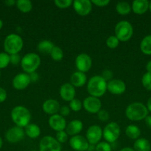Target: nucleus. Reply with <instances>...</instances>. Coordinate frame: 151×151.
Masks as SVG:
<instances>
[{
  "mask_svg": "<svg viewBox=\"0 0 151 151\" xmlns=\"http://www.w3.org/2000/svg\"><path fill=\"white\" fill-rule=\"evenodd\" d=\"M107 82L100 75L90 78L87 82V90L90 96L95 97H102L107 91Z\"/></svg>",
  "mask_w": 151,
  "mask_h": 151,
  "instance_id": "1",
  "label": "nucleus"
},
{
  "mask_svg": "<svg viewBox=\"0 0 151 151\" xmlns=\"http://www.w3.org/2000/svg\"><path fill=\"white\" fill-rule=\"evenodd\" d=\"M125 115L130 120L137 122L145 119L148 116V110L143 103L135 102L126 108Z\"/></svg>",
  "mask_w": 151,
  "mask_h": 151,
  "instance_id": "2",
  "label": "nucleus"
},
{
  "mask_svg": "<svg viewBox=\"0 0 151 151\" xmlns=\"http://www.w3.org/2000/svg\"><path fill=\"white\" fill-rule=\"evenodd\" d=\"M10 115L13 122L16 124V126L20 128H25L30 122V112L25 106H17L14 107Z\"/></svg>",
  "mask_w": 151,
  "mask_h": 151,
  "instance_id": "3",
  "label": "nucleus"
},
{
  "mask_svg": "<svg viewBox=\"0 0 151 151\" xmlns=\"http://www.w3.org/2000/svg\"><path fill=\"white\" fill-rule=\"evenodd\" d=\"M23 39L20 35L11 33L7 35L4 41V49L8 55L18 54L23 48Z\"/></svg>",
  "mask_w": 151,
  "mask_h": 151,
  "instance_id": "4",
  "label": "nucleus"
},
{
  "mask_svg": "<svg viewBox=\"0 0 151 151\" xmlns=\"http://www.w3.org/2000/svg\"><path fill=\"white\" fill-rule=\"evenodd\" d=\"M41 64V58L38 54L30 52L23 56L21 60V66L25 73L35 72Z\"/></svg>",
  "mask_w": 151,
  "mask_h": 151,
  "instance_id": "5",
  "label": "nucleus"
},
{
  "mask_svg": "<svg viewBox=\"0 0 151 151\" xmlns=\"http://www.w3.org/2000/svg\"><path fill=\"white\" fill-rule=\"evenodd\" d=\"M115 36L119 40V41H129L133 36V27L130 22L128 21H120L115 27Z\"/></svg>",
  "mask_w": 151,
  "mask_h": 151,
  "instance_id": "6",
  "label": "nucleus"
},
{
  "mask_svg": "<svg viewBox=\"0 0 151 151\" xmlns=\"http://www.w3.org/2000/svg\"><path fill=\"white\" fill-rule=\"evenodd\" d=\"M121 133L120 127L116 122H111L107 124L102 130V137L108 143H113L118 139Z\"/></svg>",
  "mask_w": 151,
  "mask_h": 151,
  "instance_id": "7",
  "label": "nucleus"
},
{
  "mask_svg": "<svg viewBox=\"0 0 151 151\" xmlns=\"http://www.w3.org/2000/svg\"><path fill=\"white\" fill-rule=\"evenodd\" d=\"M39 151H62V146L56 138L46 136L40 140Z\"/></svg>",
  "mask_w": 151,
  "mask_h": 151,
  "instance_id": "8",
  "label": "nucleus"
},
{
  "mask_svg": "<svg viewBox=\"0 0 151 151\" xmlns=\"http://www.w3.org/2000/svg\"><path fill=\"white\" fill-rule=\"evenodd\" d=\"M92 59L86 53H81L76 58L75 65L78 72L85 73L90 69L92 66Z\"/></svg>",
  "mask_w": 151,
  "mask_h": 151,
  "instance_id": "9",
  "label": "nucleus"
},
{
  "mask_svg": "<svg viewBox=\"0 0 151 151\" xmlns=\"http://www.w3.org/2000/svg\"><path fill=\"white\" fill-rule=\"evenodd\" d=\"M102 138V129L100 126L96 125H91L86 131V139L89 144L92 145H97L100 142Z\"/></svg>",
  "mask_w": 151,
  "mask_h": 151,
  "instance_id": "10",
  "label": "nucleus"
},
{
  "mask_svg": "<svg viewBox=\"0 0 151 151\" xmlns=\"http://www.w3.org/2000/svg\"><path fill=\"white\" fill-rule=\"evenodd\" d=\"M72 5L76 13L81 16L88 15L93 7V4L90 0H74Z\"/></svg>",
  "mask_w": 151,
  "mask_h": 151,
  "instance_id": "11",
  "label": "nucleus"
},
{
  "mask_svg": "<svg viewBox=\"0 0 151 151\" xmlns=\"http://www.w3.org/2000/svg\"><path fill=\"white\" fill-rule=\"evenodd\" d=\"M84 109L90 114H97L102 108V103L97 97H86L82 103Z\"/></svg>",
  "mask_w": 151,
  "mask_h": 151,
  "instance_id": "12",
  "label": "nucleus"
},
{
  "mask_svg": "<svg viewBox=\"0 0 151 151\" xmlns=\"http://www.w3.org/2000/svg\"><path fill=\"white\" fill-rule=\"evenodd\" d=\"M25 133L23 128L18 126H14L7 130L6 132L5 137L7 142L10 143H17L23 139Z\"/></svg>",
  "mask_w": 151,
  "mask_h": 151,
  "instance_id": "13",
  "label": "nucleus"
},
{
  "mask_svg": "<svg viewBox=\"0 0 151 151\" xmlns=\"http://www.w3.org/2000/svg\"><path fill=\"white\" fill-rule=\"evenodd\" d=\"M69 142L71 148L76 151H87L90 146L87 139L81 135L72 137Z\"/></svg>",
  "mask_w": 151,
  "mask_h": 151,
  "instance_id": "14",
  "label": "nucleus"
},
{
  "mask_svg": "<svg viewBox=\"0 0 151 151\" xmlns=\"http://www.w3.org/2000/svg\"><path fill=\"white\" fill-rule=\"evenodd\" d=\"M107 90L111 94L120 95L126 91V85L121 80L112 79L107 83Z\"/></svg>",
  "mask_w": 151,
  "mask_h": 151,
  "instance_id": "15",
  "label": "nucleus"
},
{
  "mask_svg": "<svg viewBox=\"0 0 151 151\" xmlns=\"http://www.w3.org/2000/svg\"><path fill=\"white\" fill-rule=\"evenodd\" d=\"M48 124L50 128L56 132L64 131L67 126L65 119L59 114L50 116L48 119Z\"/></svg>",
  "mask_w": 151,
  "mask_h": 151,
  "instance_id": "16",
  "label": "nucleus"
},
{
  "mask_svg": "<svg viewBox=\"0 0 151 151\" xmlns=\"http://www.w3.org/2000/svg\"><path fill=\"white\" fill-rule=\"evenodd\" d=\"M31 83L30 76L27 73H19L13 79V86L16 90L25 89Z\"/></svg>",
  "mask_w": 151,
  "mask_h": 151,
  "instance_id": "17",
  "label": "nucleus"
},
{
  "mask_svg": "<svg viewBox=\"0 0 151 151\" xmlns=\"http://www.w3.org/2000/svg\"><path fill=\"white\" fill-rule=\"evenodd\" d=\"M59 94H60V96L62 100H64L65 101L70 102L71 100H73L75 98V87L73 85H71L70 83H64L61 86L60 90H59Z\"/></svg>",
  "mask_w": 151,
  "mask_h": 151,
  "instance_id": "18",
  "label": "nucleus"
},
{
  "mask_svg": "<svg viewBox=\"0 0 151 151\" xmlns=\"http://www.w3.org/2000/svg\"><path fill=\"white\" fill-rule=\"evenodd\" d=\"M60 105L57 100L54 99H48L43 103L42 110L47 114L54 115L58 114L60 109Z\"/></svg>",
  "mask_w": 151,
  "mask_h": 151,
  "instance_id": "19",
  "label": "nucleus"
},
{
  "mask_svg": "<svg viewBox=\"0 0 151 151\" xmlns=\"http://www.w3.org/2000/svg\"><path fill=\"white\" fill-rule=\"evenodd\" d=\"M83 129V123L81 120L78 119H74V120L70 121L68 124H67V126L65 130L66 133L68 136H76L78 135L80 132Z\"/></svg>",
  "mask_w": 151,
  "mask_h": 151,
  "instance_id": "20",
  "label": "nucleus"
},
{
  "mask_svg": "<svg viewBox=\"0 0 151 151\" xmlns=\"http://www.w3.org/2000/svg\"><path fill=\"white\" fill-rule=\"evenodd\" d=\"M131 8L136 14H144L149 10V1L147 0H135L132 2Z\"/></svg>",
  "mask_w": 151,
  "mask_h": 151,
  "instance_id": "21",
  "label": "nucleus"
},
{
  "mask_svg": "<svg viewBox=\"0 0 151 151\" xmlns=\"http://www.w3.org/2000/svg\"><path fill=\"white\" fill-rule=\"evenodd\" d=\"M70 81V83L74 87H81L85 85L87 83V76L85 73L77 71L72 74Z\"/></svg>",
  "mask_w": 151,
  "mask_h": 151,
  "instance_id": "22",
  "label": "nucleus"
},
{
  "mask_svg": "<svg viewBox=\"0 0 151 151\" xmlns=\"http://www.w3.org/2000/svg\"><path fill=\"white\" fill-rule=\"evenodd\" d=\"M25 133L29 138L36 139L41 134V129L36 124L30 123L25 128Z\"/></svg>",
  "mask_w": 151,
  "mask_h": 151,
  "instance_id": "23",
  "label": "nucleus"
},
{
  "mask_svg": "<svg viewBox=\"0 0 151 151\" xmlns=\"http://www.w3.org/2000/svg\"><path fill=\"white\" fill-rule=\"evenodd\" d=\"M133 148L135 151H150L151 145L147 139L139 138L135 141Z\"/></svg>",
  "mask_w": 151,
  "mask_h": 151,
  "instance_id": "24",
  "label": "nucleus"
},
{
  "mask_svg": "<svg viewBox=\"0 0 151 151\" xmlns=\"http://www.w3.org/2000/svg\"><path fill=\"white\" fill-rule=\"evenodd\" d=\"M55 45L50 40H42L37 45V50L43 54H50Z\"/></svg>",
  "mask_w": 151,
  "mask_h": 151,
  "instance_id": "25",
  "label": "nucleus"
},
{
  "mask_svg": "<svg viewBox=\"0 0 151 151\" xmlns=\"http://www.w3.org/2000/svg\"><path fill=\"white\" fill-rule=\"evenodd\" d=\"M140 50L144 55H151V34L144 37L140 43Z\"/></svg>",
  "mask_w": 151,
  "mask_h": 151,
  "instance_id": "26",
  "label": "nucleus"
},
{
  "mask_svg": "<svg viewBox=\"0 0 151 151\" xmlns=\"http://www.w3.org/2000/svg\"><path fill=\"white\" fill-rule=\"evenodd\" d=\"M125 134L131 139H138L141 136V130L135 125H130L125 129Z\"/></svg>",
  "mask_w": 151,
  "mask_h": 151,
  "instance_id": "27",
  "label": "nucleus"
},
{
  "mask_svg": "<svg viewBox=\"0 0 151 151\" xmlns=\"http://www.w3.org/2000/svg\"><path fill=\"white\" fill-rule=\"evenodd\" d=\"M115 10L120 15H127L132 10L131 5L127 1H119L115 5Z\"/></svg>",
  "mask_w": 151,
  "mask_h": 151,
  "instance_id": "28",
  "label": "nucleus"
},
{
  "mask_svg": "<svg viewBox=\"0 0 151 151\" xmlns=\"http://www.w3.org/2000/svg\"><path fill=\"white\" fill-rule=\"evenodd\" d=\"M16 4L17 8L24 13H29L33 8V4L30 0H18Z\"/></svg>",
  "mask_w": 151,
  "mask_h": 151,
  "instance_id": "29",
  "label": "nucleus"
},
{
  "mask_svg": "<svg viewBox=\"0 0 151 151\" xmlns=\"http://www.w3.org/2000/svg\"><path fill=\"white\" fill-rule=\"evenodd\" d=\"M50 55L53 60H55V61H60V60H62L64 57V52L61 47H58V46H55Z\"/></svg>",
  "mask_w": 151,
  "mask_h": 151,
  "instance_id": "30",
  "label": "nucleus"
},
{
  "mask_svg": "<svg viewBox=\"0 0 151 151\" xmlns=\"http://www.w3.org/2000/svg\"><path fill=\"white\" fill-rule=\"evenodd\" d=\"M142 83L144 88L148 91H151V73L146 72L142 78Z\"/></svg>",
  "mask_w": 151,
  "mask_h": 151,
  "instance_id": "31",
  "label": "nucleus"
},
{
  "mask_svg": "<svg viewBox=\"0 0 151 151\" xmlns=\"http://www.w3.org/2000/svg\"><path fill=\"white\" fill-rule=\"evenodd\" d=\"M69 106L70 109L71 111H73L75 112H78L79 111H81L83 107L81 102L77 98H74L73 100H71V101L70 102Z\"/></svg>",
  "mask_w": 151,
  "mask_h": 151,
  "instance_id": "32",
  "label": "nucleus"
},
{
  "mask_svg": "<svg viewBox=\"0 0 151 151\" xmlns=\"http://www.w3.org/2000/svg\"><path fill=\"white\" fill-rule=\"evenodd\" d=\"M119 40L114 35H110L106 41V45L110 49H115L119 44Z\"/></svg>",
  "mask_w": 151,
  "mask_h": 151,
  "instance_id": "33",
  "label": "nucleus"
},
{
  "mask_svg": "<svg viewBox=\"0 0 151 151\" xmlns=\"http://www.w3.org/2000/svg\"><path fill=\"white\" fill-rule=\"evenodd\" d=\"M10 63V55L6 52H0V69L7 67Z\"/></svg>",
  "mask_w": 151,
  "mask_h": 151,
  "instance_id": "34",
  "label": "nucleus"
},
{
  "mask_svg": "<svg viewBox=\"0 0 151 151\" xmlns=\"http://www.w3.org/2000/svg\"><path fill=\"white\" fill-rule=\"evenodd\" d=\"M96 151H112V147L110 143L107 142H100L95 147Z\"/></svg>",
  "mask_w": 151,
  "mask_h": 151,
  "instance_id": "35",
  "label": "nucleus"
},
{
  "mask_svg": "<svg viewBox=\"0 0 151 151\" xmlns=\"http://www.w3.org/2000/svg\"><path fill=\"white\" fill-rule=\"evenodd\" d=\"M54 3L56 7L59 8L66 9L72 5L73 1L72 0H55Z\"/></svg>",
  "mask_w": 151,
  "mask_h": 151,
  "instance_id": "36",
  "label": "nucleus"
},
{
  "mask_svg": "<svg viewBox=\"0 0 151 151\" xmlns=\"http://www.w3.org/2000/svg\"><path fill=\"white\" fill-rule=\"evenodd\" d=\"M56 139L57 140L60 144H62V143H65L68 140V134H67L66 131H59V132H56Z\"/></svg>",
  "mask_w": 151,
  "mask_h": 151,
  "instance_id": "37",
  "label": "nucleus"
},
{
  "mask_svg": "<svg viewBox=\"0 0 151 151\" xmlns=\"http://www.w3.org/2000/svg\"><path fill=\"white\" fill-rule=\"evenodd\" d=\"M97 115H98V118H99V119H100V120L102 121V122H106V121H107L108 119H109V117H110L109 113H108L107 111L102 110V109L98 112Z\"/></svg>",
  "mask_w": 151,
  "mask_h": 151,
  "instance_id": "38",
  "label": "nucleus"
},
{
  "mask_svg": "<svg viewBox=\"0 0 151 151\" xmlns=\"http://www.w3.org/2000/svg\"><path fill=\"white\" fill-rule=\"evenodd\" d=\"M21 60H22V58L19 54L10 55V62L12 64L17 65L19 63H21Z\"/></svg>",
  "mask_w": 151,
  "mask_h": 151,
  "instance_id": "39",
  "label": "nucleus"
},
{
  "mask_svg": "<svg viewBox=\"0 0 151 151\" xmlns=\"http://www.w3.org/2000/svg\"><path fill=\"white\" fill-rule=\"evenodd\" d=\"M91 2L92 4H95L98 7H105L110 4V0H93L91 1Z\"/></svg>",
  "mask_w": 151,
  "mask_h": 151,
  "instance_id": "40",
  "label": "nucleus"
},
{
  "mask_svg": "<svg viewBox=\"0 0 151 151\" xmlns=\"http://www.w3.org/2000/svg\"><path fill=\"white\" fill-rule=\"evenodd\" d=\"M59 112V114H60L61 116L65 117V116H68V115L70 114V108L68 107V106H61Z\"/></svg>",
  "mask_w": 151,
  "mask_h": 151,
  "instance_id": "41",
  "label": "nucleus"
},
{
  "mask_svg": "<svg viewBox=\"0 0 151 151\" xmlns=\"http://www.w3.org/2000/svg\"><path fill=\"white\" fill-rule=\"evenodd\" d=\"M101 76L105 80V81H110V80H112L111 78H113V72H111L110 70H108V69H106V70H104V72H102V75Z\"/></svg>",
  "mask_w": 151,
  "mask_h": 151,
  "instance_id": "42",
  "label": "nucleus"
},
{
  "mask_svg": "<svg viewBox=\"0 0 151 151\" xmlns=\"http://www.w3.org/2000/svg\"><path fill=\"white\" fill-rule=\"evenodd\" d=\"M7 99V92L3 88L0 87V103H3Z\"/></svg>",
  "mask_w": 151,
  "mask_h": 151,
  "instance_id": "43",
  "label": "nucleus"
},
{
  "mask_svg": "<svg viewBox=\"0 0 151 151\" xmlns=\"http://www.w3.org/2000/svg\"><path fill=\"white\" fill-rule=\"evenodd\" d=\"M29 76H30V79L31 82H33V83L36 82V81L38 80V78H39V76H38V75L36 72L29 74Z\"/></svg>",
  "mask_w": 151,
  "mask_h": 151,
  "instance_id": "44",
  "label": "nucleus"
},
{
  "mask_svg": "<svg viewBox=\"0 0 151 151\" xmlns=\"http://www.w3.org/2000/svg\"><path fill=\"white\" fill-rule=\"evenodd\" d=\"M145 123L147 125V127L151 128V116H147L145 118Z\"/></svg>",
  "mask_w": 151,
  "mask_h": 151,
  "instance_id": "45",
  "label": "nucleus"
},
{
  "mask_svg": "<svg viewBox=\"0 0 151 151\" xmlns=\"http://www.w3.org/2000/svg\"><path fill=\"white\" fill-rule=\"evenodd\" d=\"M147 109L148 111L151 112V97L148 99L147 102Z\"/></svg>",
  "mask_w": 151,
  "mask_h": 151,
  "instance_id": "46",
  "label": "nucleus"
},
{
  "mask_svg": "<svg viewBox=\"0 0 151 151\" xmlns=\"http://www.w3.org/2000/svg\"><path fill=\"white\" fill-rule=\"evenodd\" d=\"M4 3H5L7 6H13V4H16V1H14V0H7V1H4Z\"/></svg>",
  "mask_w": 151,
  "mask_h": 151,
  "instance_id": "47",
  "label": "nucleus"
},
{
  "mask_svg": "<svg viewBox=\"0 0 151 151\" xmlns=\"http://www.w3.org/2000/svg\"><path fill=\"white\" fill-rule=\"evenodd\" d=\"M146 69L147 72H150L151 73V60L148 61L146 64Z\"/></svg>",
  "mask_w": 151,
  "mask_h": 151,
  "instance_id": "48",
  "label": "nucleus"
},
{
  "mask_svg": "<svg viewBox=\"0 0 151 151\" xmlns=\"http://www.w3.org/2000/svg\"><path fill=\"white\" fill-rule=\"evenodd\" d=\"M119 151H135V150H133V148H132V147H124V148L121 149Z\"/></svg>",
  "mask_w": 151,
  "mask_h": 151,
  "instance_id": "49",
  "label": "nucleus"
},
{
  "mask_svg": "<svg viewBox=\"0 0 151 151\" xmlns=\"http://www.w3.org/2000/svg\"><path fill=\"white\" fill-rule=\"evenodd\" d=\"M2 145H3V141H2V139H1V137H0V149L1 148Z\"/></svg>",
  "mask_w": 151,
  "mask_h": 151,
  "instance_id": "50",
  "label": "nucleus"
},
{
  "mask_svg": "<svg viewBox=\"0 0 151 151\" xmlns=\"http://www.w3.org/2000/svg\"><path fill=\"white\" fill-rule=\"evenodd\" d=\"M2 27H3V22L1 20V19H0V29L2 28Z\"/></svg>",
  "mask_w": 151,
  "mask_h": 151,
  "instance_id": "51",
  "label": "nucleus"
},
{
  "mask_svg": "<svg viewBox=\"0 0 151 151\" xmlns=\"http://www.w3.org/2000/svg\"><path fill=\"white\" fill-rule=\"evenodd\" d=\"M149 10H150L151 12V1H149Z\"/></svg>",
  "mask_w": 151,
  "mask_h": 151,
  "instance_id": "52",
  "label": "nucleus"
},
{
  "mask_svg": "<svg viewBox=\"0 0 151 151\" xmlns=\"http://www.w3.org/2000/svg\"><path fill=\"white\" fill-rule=\"evenodd\" d=\"M0 77H1V72H0Z\"/></svg>",
  "mask_w": 151,
  "mask_h": 151,
  "instance_id": "53",
  "label": "nucleus"
},
{
  "mask_svg": "<svg viewBox=\"0 0 151 151\" xmlns=\"http://www.w3.org/2000/svg\"><path fill=\"white\" fill-rule=\"evenodd\" d=\"M65 151H69V150H65Z\"/></svg>",
  "mask_w": 151,
  "mask_h": 151,
  "instance_id": "54",
  "label": "nucleus"
},
{
  "mask_svg": "<svg viewBox=\"0 0 151 151\" xmlns=\"http://www.w3.org/2000/svg\"><path fill=\"white\" fill-rule=\"evenodd\" d=\"M32 151H36V150H32Z\"/></svg>",
  "mask_w": 151,
  "mask_h": 151,
  "instance_id": "55",
  "label": "nucleus"
}]
</instances>
